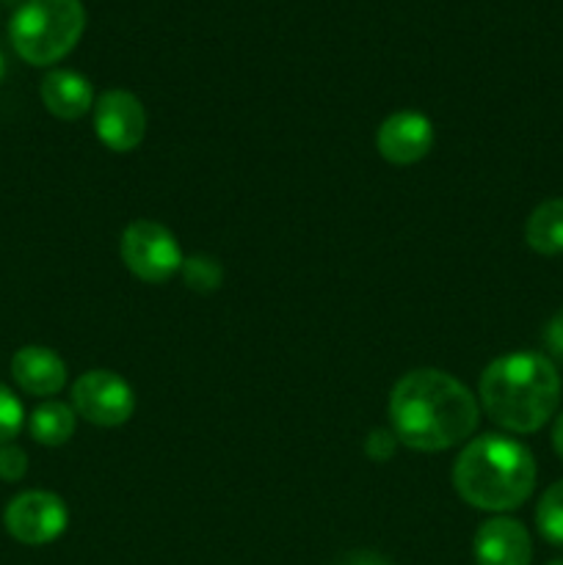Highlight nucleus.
Here are the masks:
<instances>
[{
	"mask_svg": "<svg viewBox=\"0 0 563 565\" xmlns=\"http://www.w3.org/2000/svg\"><path fill=\"white\" fill-rule=\"evenodd\" d=\"M25 425V412H22V403L9 386L0 384V445H9L11 439H17V434Z\"/></svg>",
	"mask_w": 563,
	"mask_h": 565,
	"instance_id": "17",
	"label": "nucleus"
},
{
	"mask_svg": "<svg viewBox=\"0 0 563 565\" xmlns=\"http://www.w3.org/2000/svg\"><path fill=\"white\" fill-rule=\"evenodd\" d=\"M453 486L458 497L478 511H517L535 489L533 452L511 436H478L458 456Z\"/></svg>",
	"mask_w": 563,
	"mask_h": 565,
	"instance_id": "3",
	"label": "nucleus"
},
{
	"mask_svg": "<svg viewBox=\"0 0 563 565\" xmlns=\"http://www.w3.org/2000/svg\"><path fill=\"white\" fill-rule=\"evenodd\" d=\"M94 130L110 152H132L147 138V110L125 88H110L94 103Z\"/></svg>",
	"mask_w": 563,
	"mask_h": 565,
	"instance_id": "8",
	"label": "nucleus"
},
{
	"mask_svg": "<svg viewBox=\"0 0 563 565\" xmlns=\"http://www.w3.org/2000/svg\"><path fill=\"white\" fill-rule=\"evenodd\" d=\"M3 75H6V61L3 55H0V81H3Z\"/></svg>",
	"mask_w": 563,
	"mask_h": 565,
	"instance_id": "23",
	"label": "nucleus"
},
{
	"mask_svg": "<svg viewBox=\"0 0 563 565\" xmlns=\"http://www.w3.org/2000/svg\"><path fill=\"white\" fill-rule=\"evenodd\" d=\"M478 417L472 392L442 370H412L390 395L392 434L417 452H442L461 445L475 434Z\"/></svg>",
	"mask_w": 563,
	"mask_h": 565,
	"instance_id": "1",
	"label": "nucleus"
},
{
	"mask_svg": "<svg viewBox=\"0 0 563 565\" xmlns=\"http://www.w3.org/2000/svg\"><path fill=\"white\" fill-rule=\"evenodd\" d=\"M11 375L17 386L33 397L59 395L66 384V364L44 345H25L11 359Z\"/></svg>",
	"mask_w": 563,
	"mask_h": 565,
	"instance_id": "11",
	"label": "nucleus"
},
{
	"mask_svg": "<svg viewBox=\"0 0 563 565\" xmlns=\"http://www.w3.org/2000/svg\"><path fill=\"white\" fill-rule=\"evenodd\" d=\"M28 472V456L14 441L0 445V480L3 483H20Z\"/></svg>",
	"mask_w": 563,
	"mask_h": 565,
	"instance_id": "18",
	"label": "nucleus"
},
{
	"mask_svg": "<svg viewBox=\"0 0 563 565\" xmlns=\"http://www.w3.org/2000/svg\"><path fill=\"white\" fill-rule=\"evenodd\" d=\"M77 428V414L75 408L66 406V403L47 401L39 408H33V414L28 417V430H31L33 439L44 447H61L75 436Z\"/></svg>",
	"mask_w": 563,
	"mask_h": 565,
	"instance_id": "14",
	"label": "nucleus"
},
{
	"mask_svg": "<svg viewBox=\"0 0 563 565\" xmlns=\"http://www.w3.org/2000/svg\"><path fill=\"white\" fill-rule=\"evenodd\" d=\"M180 274L182 279H185V285L196 292L219 290L221 281H224V270H221V265L215 263V259L204 257V254H196V257L185 259Z\"/></svg>",
	"mask_w": 563,
	"mask_h": 565,
	"instance_id": "16",
	"label": "nucleus"
},
{
	"mask_svg": "<svg viewBox=\"0 0 563 565\" xmlns=\"http://www.w3.org/2000/svg\"><path fill=\"white\" fill-rule=\"evenodd\" d=\"M544 345L552 359H561L563 362V309H557V312L550 318V323H546Z\"/></svg>",
	"mask_w": 563,
	"mask_h": 565,
	"instance_id": "20",
	"label": "nucleus"
},
{
	"mask_svg": "<svg viewBox=\"0 0 563 565\" xmlns=\"http://www.w3.org/2000/svg\"><path fill=\"white\" fill-rule=\"evenodd\" d=\"M552 447H555L557 456L563 458V412L557 414L555 425H552Z\"/></svg>",
	"mask_w": 563,
	"mask_h": 565,
	"instance_id": "21",
	"label": "nucleus"
},
{
	"mask_svg": "<svg viewBox=\"0 0 563 565\" xmlns=\"http://www.w3.org/2000/svg\"><path fill=\"white\" fill-rule=\"evenodd\" d=\"M86 31L81 0H28L9 25L17 55L33 66H50L70 55Z\"/></svg>",
	"mask_w": 563,
	"mask_h": 565,
	"instance_id": "4",
	"label": "nucleus"
},
{
	"mask_svg": "<svg viewBox=\"0 0 563 565\" xmlns=\"http://www.w3.org/2000/svg\"><path fill=\"white\" fill-rule=\"evenodd\" d=\"M472 552L478 565H530V561H533V541H530L528 527L522 522L495 516L478 527Z\"/></svg>",
	"mask_w": 563,
	"mask_h": 565,
	"instance_id": "10",
	"label": "nucleus"
},
{
	"mask_svg": "<svg viewBox=\"0 0 563 565\" xmlns=\"http://www.w3.org/2000/svg\"><path fill=\"white\" fill-rule=\"evenodd\" d=\"M524 241L541 257L563 254V196L546 199L530 213L524 224Z\"/></svg>",
	"mask_w": 563,
	"mask_h": 565,
	"instance_id": "13",
	"label": "nucleus"
},
{
	"mask_svg": "<svg viewBox=\"0 0 563 565\" xmlns=\"http://www.w3.org/2000/svg\"><path fill=\"white\" fill-rule=\"evenodd\" d=\"M72 408L86 423L119 428L136 412V395L121 375L110 370H88L72 384Z\"/></svg>",
	"mask_w": 563,
	"mask_h": 565,
	"instance_id": "6",
	"label": "nucleus"
},
{
	"mask_svg": "<svg viewBox=\"0 0 563 565\" xmlns=\"http://www.w3.org/2000/svg\"><path fill=\"white\" fill-rule=\"evenodd\" d=\"M395 447H397L395 434H392V430H384V428L373 430V434L364 439V452H368V456L379 463L390 461V458L395 456Z\"/></svg>",
	"mask_w": 563,
	"mask_h": 565,
	"instance_id": "19",
	"label": "nucleus"
},
{
	"mask_svg": "<svg viewBox=\"0 0 563 565\" xmlns=\"http://www.w3.org/2000/svg\"><path fill=\"white\" fill-rule=\"evenodd\" d=\"M535 527L541 539L550 541L552 546H563V480L552 483L541 494L539 508H535Z\"/></svg>",
	"mask_w": 563,
	"mask_h": 565,
	"instance_id": "15",
	"label": "nucleus"
},
{
	"mask_svg": "<svg viewBox=\"0 0 563 565\" xmlns=\"http://www.w3.org/2000/svg\"><path fill=\"white\" fill-rule=\"evenodd\" d=\"M119 254L127 270L147 285H163L180 274L185 263L174 232L149 218H138L125 226Z\"/></svg>",
	"mask_w": 563,
	"mask_h": 565,
	"instance_id": "5",
	"label": "nucleus"
},
{
	"mask_svg": "<svg viewBox=\"0 0 563 565\" xmlns=\"http://www.w3.org/2000/svg\"><path fill=\"white\" fill-rule=\"evenodd\" d=\"M3 524L14 541L25 546H44L61 539L70 524L66 502L53 491H25L6 505Z\"/></svg>",
	"mask_w": 563,
	"mask_h": 565,
	"instance_id": "7",
	"label": "nucleus"
},
{
	"mask_svg": "<svg viewBox=\"0 0 563 565\" xmlns=\"http://www.w3.org/2000/svg\"><path fill=\"white\" fill-rule=\"evenodd\" d=\"M375 147L392 166L419 163L434 147V125L419 110H397L381 121Z\"/></svg>",
	"mask_w": 563,
	"mask_h": 565,
	"instance_id": "9",
	"label": "nucleus"
},
{
	"mask_svg": "<svg viewBox=\"0 0 563 565\" xmlns=\"http://www.w3.org/2000/svg\"><path fill=\"white\" fill-rule=\"evenodd\" d=\"M42 103L55 119L75 121L83 119L88 110L94 108V88L88 77H83L75 70H53L44 75L42 88Z\"/></svg>",
	"mask_w": 563,
	"mask_h": 565,
	"instance_id": "12",
	"label": "nucleus"
},
{
	"mask_svg": "<svg viewBox=\"0 0 563 565\" xmlns=\"http://www.w3.org/2000/svg\"><path fill=\"white\" fill-rule=\"evenodd\" d=\"M546 565H563V561H552V563H546Z\"/></svg>",
	"mask_w": 563,
	"mask_h": 565,
	"instance_id": "24",
	"label": "nucleus"
},
{
	"mask_svg": "<svg viewBox=\"0 0 563 565\" xmlns=\"http://www.w3.org/2000/svg\"><path fill=\"white\" fill-rule=\"evenodd\" d=\"M478 392L491 423L511 434H535L555 417L561 375L541 353H508L484 370Z\"/></svg>",
	"mask_w": 563,
	"mask_h": 565,
	"instance_id": "2",
	"label": "nucleus"
},
{
	"mask_svg": "<svg viewBox=\"0 0 563 565\" xmlns=\"http://www.w3.org/2000/svg\"><path fill=\"white\" fill-rule=\"evenodd\" d=\"M348 565H384L375 555H357L348 561Z\"/></svg>",
	"mask_w": 563,
	"mask_h": 565,
	"instance_id": "22",
	"label": "nucleus"
}]
</instances>
